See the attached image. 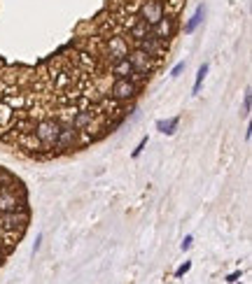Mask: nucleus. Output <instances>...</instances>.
Returning a JSON list of instances; mask_svg holds the SVG:
<instances>
[{
    "mask_svg": "<svg viewBox=\"0 0 252 284\" xmlns=\"http://www.w3.org/2000/svg\"><path fill=\"white\" fill-rule=\"evenodd\" d=\"M28 224V212L26 208L12 212H0V231L7 233L10 238H21V233Z\"/></svg>",
    "mask_w": 252,
    "mask_h": 284,
    "instance_id": "nucleus-1",
    "label": "nucleus"
},
{
    "mask_svg": "<svg viewBox=\"0 0 252 284\" xmlns=\"http://www.w3.org/2000/svg\"><path fill=\"white\" fill-rule=\"evenodd\" d=\"M59 131H61V124L56 119H42L40 124L35 126L33 135L38 137V142L44 147H54L56 145V137H59Z\"/></svg>",
    "mask_w": 252,
    "mask_h": 284,
    "instance_id": "nucleus-2",
    "label": "nucleus"
},
{
    "mask_svg": "<svg viewBox=\"0 0 252 284\" xmlns=\"http://www.w3.org/2000/svg\"><path fill=\"white\" fill-rule=\"evenodd\" d=\"M161 17H166V2L164 0H147L145 5H143V10H140V17L138 19H143L152 28Z\"/></svg>",
    "mask_w": 252,
    "mask_h": 284,
    "instance_id": "nucleus-3",
    "label": "nucleus"
},
{
    "mask_svg": "<svg viewBox=\"0 0 252 284\" xmlns=\"http://www.w3.org/2000/svg\"><path fill=\"white\" fill-rule=\"evenodd\" d=\"M138 94V84H133L128 77H122V79H115V84L110 89V95L119 100V103H126V100H131V98H136Z\"/></svg>",
    "mask_w": 252,
    "mask_h": 284,
    "instance_id": "nucleus-4",
    "label": "nucleus"
},
{
    "mask_svg": "<svg viewBox=\"0 0 252 284\" xmlns=\"http://www.w3.org/2000/svg\"><path fill=\"white\" fill-rule=\"evenodd\" d=\"M23 205H26L23 196H17V191L12 187H0V212L21 210Z\"/></svg>",
    "mask_w": 252,
    "mask_h": 284,
    "instance_id": "nucleus-5",
    "label": "nucleus"
},
{
    "mask_svg": "<svg viewBox=\"0 0 252 284\" xmlns=\"http://www.w3.org/2000/svg\"><path fill=\"white\" fill-rule=\"evenodd\" d=\"M136 47H138V49H143L149 58H161V54L166 52V42H164V40H159V38H154V35H152V31L147 33V38L138 40Z\"/></svg>",
    "mask_w": 252,
    "mask_h": 284,
    "instance_id": "nucleus-6",
    "label": "nucleus"
},
{
    "mask_svg": "<svg viewBox=\"0 0 252 284\" xmlns=\"http://www.w3.org/2000/svg\"><path fill=\"white\" fill-rule=\"evenodd\" d=\"M54 147L59 151H68V149L77 147V128L73 124H61V131H59V137H56Z\"/></svg>",
    "mask_w": 252,
    "mask_h": 284,
    "instance_id": "nucleus-7",
    "label": "nucleus"
},
{
    "mask_svg": "<svg viewBox=\"0 0 252 284\" xmlns=\"http://www.w3.org/2000/svg\"><path fill=\"white\" fill-rule=\"evenodd\" d=\"M126 58H128V63L133 65V70H136V73H143V75L149 77V73H152V68H154V65H152V58H149L143 49H138L136 47L133 52L126 54Z\"/></svg>",
    "mask_w": 252,
    "mask_h": 284,
    "instance_id": "nucleus-8",
    "label": "nucleus"
},
{
    "mask_svg": "<svg viewBox=\"0 0 252 284\" xmlns=\"http://www.w3.org/2000/svg\"><path fill=\"white\" fill-rule=\"evenodd\" d=\"M173 33H175V19H170V17H161L152 26V35L159 38V40H164V42H166L168 38H173Z\"/></svg>",
    "mask_w": 252,
    "mask_h": 284,
    "instance_id": "nucleus-9",
    "label": "nucleus"
},
{
    "mask_svg": "<svg viewBox=\"0 0 252 284\" xmlns=\"http://www.w3.org/2000/svg\"><path fill=\"white\" fill-rule=\"evenodd\" d=\"M107 52H110V56H112V61H117V58H124L126 54H128V44H126L124 38H110Z\"/></svg>",
    "mask_w": 252,
    "mask_h": 284,
    "instance_id": "nucleus-10",
    "label": "nucleus"
},
{
    "mask_svg": "<svg viewBox=\"0 0 252 284\" xmlns=\"http://www.w3.org/2000/svg\"><path fill=\"white\" fill-rule=\"evenodd\" d=\"M203 19H206V5H199V7L194 10V14L189 17V21L185 23V33H187V35H191V33H194L201 23H203Z\"/></svg>",
    "mask_w": 252,
    "mask_h": 284,
    "instance_id": "nucleus-11",
    "label": "nucleus"
},
{
    "mask_svg": "<svg viewBox=\"0 0 252 284\" xmlns=\"http://www.w3.org/2000/svg\"><path fill=\"white\" fill-rule=\"evenodd\" d=\"M94 124V112L91 110H80V112H75L73 116V126L77 131H84V128H89Z\"/></svg>",
    "mask_w": 252,
    "mask_h": 284,
    "instance_id": "nucleus-12",
    "label": "nucleus"
},
{
    "mask_svg": "<svg viewBox=\"0 0 252 284\" xmlns=\"http://www.w3.org/2000/svg\"><path fill=\"white\" fill-rule=\"evenodd\" d=\"M133 73V65L128 63V58H117L115 63H112V75H115V79H122V77H128V75Z\"/></svg>",
    "mask_w": 252,
    "mask_h": 284,
    "instance_id": "nucleus-13",
    "label": "nucleus"
},
{
    "mask_svg": "<svg viewBox=\"0 0 252 284\" xmlns=\"http://www.w3.org/2000/svg\"><path fill=\"white\" fill-rule=\"evenodd\" d=\"M178 126H180V116H173V119H159L157 121V131H161L164 135H173L175 131H178Z\"/></svg>",
    "mask_w": 252,
    "mask_h": 284,
    "instance_id": "nucleus-14",
    "label": "nucleus"
},
{
    "mask_svg": "<svg viewBox=\"0 0 252 284\" xmlns=\"http://www.w3.org/2000/svg\"><path fill=\"white\" fill-rule=\"evenodd\" d=\"M149 31H152V28H149L143 19H138V21L131 26V40H136V42H138V40L147 38V33H149Z\"/></svg>",
    "mask_w": 252,
    "mask_h": 284,
    "instance_id": "nucleus-15",
    "label": "nucleus"
},
{
    "mask_svg": "<svg viewBox=\"0 0 252 284\" xmlns=\"http://www.w3.org/2000/svg\"><path fill=\"white\" fill-rule=\"evenodd\" d=\"M17 142H19L23 149H35V151H38V149H42V145L38 142V137L33 135V133H31V135H28V133L19 135V137H17Z\"/></svg>",
    "mask_w": 252,
    "mask_h": 284,
    "instance_id": "nucleus-16",
    "label": "nucleus"
},
{
    "mask_svg": "<svg viewBox=\"0 0 252 284\" xmlns=\"http://www.w3.org/2000/svg\"><path fill=\"white\" fill-rule=\"evenodd\" d=\"M208 70H210V65H208V63H203L199 70H196V79H194V89H191V94H194V95L201 91V84H203V79H206Z\"/></svg>",
    "mask_w": 252,
    "mask_h": 284,
    "instance_id": "nucleus-17",
    "label": "nucleus"
},
{
    "mask_svg": "<svg viewBox=\"0 0 252 284\" xmlns=\"http://www.w3.org/2000/svg\"><path fill=\"white\" fill-rule=\"evenodd\" d=\"M250 110H252V95H250V89H248L245 98H243V116H250Z\"/></svg>",
    "mask_w": 252,
    "mask_h": 284,
    "instance_id": "nucleus-18",
    "label": "nucleus"
},
{
    "mask_svg": "<svg viewBox=\"0 0 252 284\" xmlns=\"http://www.w3.org/2000/svg\"><path fill=\"white\" fill-rule=\"evenodd\" d=\"M10 119H12V110L5 105H0V126H2L5 121H10Z\"/></svg>",
    "mask_w": 252,
    "mask_h": 284,
    "instance_id": "nucleus-19",
    "label": "nucleus"
},
{
    "mask_svg": "<svg viewBox=\"0 0 252 284\" xmlns=\"http://www.w3.org/2000/svg\"><path fill=\"white\" fill-rule=\"evenodd\" d=\"M145 147H147V135L143 137V140L138 142V147L133 149V151H131V158H138V156H140V154H143V149H145Z\"/></svg>",
    "mask_w": 252,
    "mask_h": 284,
    "instance_id": "nucleus-20",
    "label": "nucleus"
},
{
    "mask_svg": "<svg viewBox=\"0 0 252 284\" xmlns=\"http://www.w3.org/2000/svg\"><path fill=\"white\" fill-rule=\"evenodd\" d=\"M189 270H191V261H185V263H182V265L178 268V270H175V277L180 280V277H185Z\"/></svg>",
    "mask_w": 252,
    "mask_h": 284,
    "instance_id": "nucleus-21",
    "label": "nucleus"
},
{
    "mask_svg": "<svg viewBox=\"0 0 252 284\" xmlns=\"http://www.w3.org/2000/svg\"><path fill=\"white\" fill-rule=\"evenodd\" d=\"M191 245H194V235H185V240L180 242V249L187 252V249H191Z\"/></svg>",
    "mask_w": 252,
    "mask_h": 284,
    "instance_id": "nucleus-22",
    "label": "nucleus"
},
{
    "mask_svg": "<svg viewBox=\"0 0 252 284\" xmlns=\"http://www.w3.org/2000/svg\"><path fill=\"white\" fill-rule=\"evenodd\" d=\"M182 70H185V61H180V63L170 70V77H180V75H182Z\"/></svg>",
    "mask_w": 252,
    "mask_h": 284,
    "instance_id": "nucleus-23",
    "label": "nucleus"
},
{
    "mask_svg": "<svg viewBox=\"0 0 252 284\" xmlns=\"http://www.w3.org/2000/svg\"><path fill=\"white\" fill-rule=\"evenodd\" d=\"M241 275H243V270H233V273L227 277V282H229V284H236L238 280H241Z\"/></svg>",
    "mask_w": 252,
    "mask_h": 284,
    "instance_id": "nucleus-24",
    "label": "nucleus"
},
{
    "mask_svg": "<svg viewBox=\"0 0 252 284\" xmlns=\"http://www.w3.org/2000/svg\"><path fill=\"white\" fill-rule=\"evenodd\" d=\"M40 245H42V233H38V238H35V242H33V254L40 252Z\"/></svg>",
    "mask_w": 252,
    "mask_h": 284,
    "instance_id": "nucleus-25",
    "label": "nucleus"
},
{
    "mask_svg": "<svg viewBox=\"0 0 252 284\" xmlns=\"http://www.w3.org/2000/svg\"><path fill=\"white\" fill-rule=\"evenodd\" d=\"M5 259V249H2V242H0V261Z\"/></svg>",
    "mask_w": 252,
    "mask_h": 284,
    "instance_id": "nucleus-26",
    "label": "nucleus"
}]
</instances>
